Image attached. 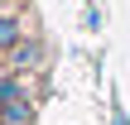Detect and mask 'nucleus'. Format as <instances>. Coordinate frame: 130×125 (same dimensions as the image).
<instances>
[{
	"label": "nucleus",
	"mask_w": 130,
	"mask_h": 125,
	"mask_svg": "<svg viewBox=\"0 0 130 125\" xmlns=\"http://www.w3.org/2000/svg\"><path fill=\"white\" fill-rule=\"evenodd\" d=\"M14 43H19V24L10 14H0V48H14Z\"/></svg>",
	"instance_id": "1"
}]
</instances>
